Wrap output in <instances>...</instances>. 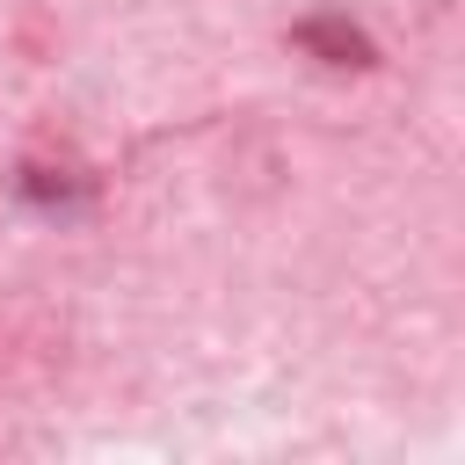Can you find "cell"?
<instances>
[]
</instances>
